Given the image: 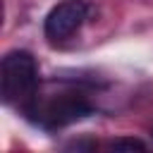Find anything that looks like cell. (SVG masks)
Masks as SVG:
<instances>
[{
	"mask_svg": "<svg viewBox=\"0 0 153 153\" xmlns=\"http://www.w3.org/2000/svg\"><path fill=\"white\" fill-rule=\"evenodd\" d=\"M112 151H146V143L141 139H131V136H124V139H115L110 143Z\"/></svg>",
	"mask_w": 153,
	"mask_h": 153,
	"instance_id": "277c9868",
	"label": "cell"
},
{
	"mask_svg": "<svg viewBox=\"0 0 153 153\" xmlns=\"http://www.w3.org/2000/svg\"><path fill=\"white\" fill-rule=\"evenodd\" d=\"M2 79V98L10 105H29L36 98L38 88V65L31 53L12 50L2 57L0 67Z\"/></svg>",
	"mask_w": 153,
	"mask_h": 153,
	"instance_id": "6da1fadb",
	"label": "cell"
},
{
	"mask_svg": "<svg viewBox=\"0 0 153 153\" xmlns=\"http://www.w3.org/2000/svg\"><path fill=\"white\" fill-rule=\"evenodd\" d=\"M86 2L84 0H62L57 2L48 17H45V24H43V31L50 41H62L67 36H72L81 22L86 19Z\"/></svg>",
	"mask_w": 153,
	"mask_h": 153,
	"instance_id": "3957f363",
	"label": "cell"
},
{
	"mask_svg": "<svg viewBox=\"0 0 153 153\" xmlns=\"http://www.w3.org/2000/svg\"><path fill=\"white\" fill-rule=\"evenodd\" d=\"M67 148H96V143H93V141H86V143H84V141H74V143H69Z\"/></svg>",
	"mask_w": 153,
	"mask_h": 153,
	"instance_id": "5b68a950",
	"label": "cell"
},
{
	"mask_svg": "<svg viewBox=\"0 0 153 153\" xmlns=\"http://www.w3.org/2000/svg\"><path fill=\"white\" fill-rule=\"evenodd\" d=\"M22 110L26 112V117L31 122H36L45 129H60V127H67V124L91 115L88 100L79 93H60L45 103H38V98H33Z\"/></svg>",
	"mask_w": 153,
	"mask_h": 153,
	"instance_id": "7a4b0ae2",
	"label": "cell"
}]
</instances>
